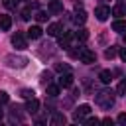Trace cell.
Listing matches in <instances>:
<instances>
[{"instance_id":"cell-16","label":"cell","mask_w":126,"mask_h":126,"mask_svg":"<svg viewBox=\"0 0 126 126\" xmlns=\"http://www.w3.org/2000/svg\"><path fill=\"white\" fill-rule=\"evenodd\" d=\"M112 30L118 32V33H124V32H126V22H122V20H114V22H112Z\"/></svg>"},{"instance_id":"cell-8","label":"cell","mask_w":126,"mask_h":126,"mask_svg":"<svg viewBox=\"0 0 126 126\" xmlns=\"http://www.w3.org/2000/svg\"><path fill=\"white\" fill-rule=\"evenodd\" d=\"M37 108H39V100L33 96V98H28V104H26V112L28 114H35L37 112Z\"/></svg>"},{"instance_id":"cell-5","label":"cell","mask_w":126,"mask_h":126,"mask_svg":"<svg viewBox=\"0 0 126 126\" xmlns=\"http://www.w3.org/2000/svg\"><path fill=\"white\" fill-rule=\"evenodd\" d=\"M12 45H14L16 49H26V47H28V43H26V37H24L20 32H16V33L12 35Z\"/></svg>"},{"instance_id":"cell-23","label":"cell","mask_w":126,"mask_h":126,"mask_svg":"<svg viewBox=\"0 0 126 126\" xmlns=\"http://www.w3.org/2000/svg\"><path fill=\"white\" fill-rule=\"evenodd\" d=\"M33 18H35L37 22H47V18H49V16H47V12H43V10H39V12H37V14L33 16Z\"/></svg>"},{"instance_id":"cell-32","label":"cell","mask_w":126,"mask_h":126,"mask_svg":"<svg viewBox=\"0 0 126 126\" xmlns=\"http://www.w3.org/2000/svg\"><path fill=\"white\" fill-rule=\"evenodd\" d=\"M120 57H122V61H126V47L120 49Z\"/></svg>"},{"instance_id":"cell-2","label":"cell","mask_w":126,"mask_h":126,"mask_svg":"<svg viewBox=\"0 0 126 126\" xmlns=\"http://www.w3.org/2000/svg\"><path fill=\"white\" fill-rule=\"evenodd\" d=\"M79 59H81L83 63H94V61H96V55H94V51H91L89 47H81V49H79Z\"/></svg>"},{"instance_id":"cell-3","label":"cell","mask_w":126,"mask_h":126,"mask_svg":"<svg viewBox=\"0 0 126 126\" xmlns=\"http://www.w3.org/2000/svg\"><path fill=\"white\" fill-rule=\"evenodd\" d=\"M89 114H91V106H89V104H81V106H77V108H75L73 118L81 122V120H83L85 116H89Z\"/></svg>"},{"instance_id":"cell-15","label":"cell","mask_w":126,"mask_h":126,"mask_svg":"<svg viewBox=\"0 0 126 126\" xmlns=\"http://www.w3.org/2000/svg\"><path fill=\"white\" fill-rule=\"evenodd\" d=\"M61 30H63L61 24H49V26H47V33H49V35H59Z\"/></svg>"},{"instance_id":"cell-30","label":"cell","mask_w":126,"mask_h":126,"mask_svg":"<svg viewBox=\"0 0 126 126\" xmlns=\"http://www.w3.org/2000/svg\"><path fill=\"white\" fill-rule=\"evenodd\" d=\"M85 124H89V126H93V124H98V118H87V120H85Z\"/></svg>"},{"instance_id":"cell-28","label":"cell","mask_w":126,"mask_h":126,"mask_svg":"<svg viewBox=\"0 0 126 126\" xmlns=\"http://www.w3.org/2000/svg\"><path fill=\"white\" fill-rule=\"evenodd\" d=\"M116 122H118V124H122V126H126V112H122V114H118V118H116Z\"/></svg>"},{"instance_id":"cell-33","label":"cell","mask_w":126,"mask_h":126,"mask_svg":"<svg viewBox=\"0 0 126 126\" xmlns=\"http://www.w3.org/2000/svg\"><path fill=\"white\" fill-rule=\"evenodd\" d=\"M0 120H2V110H0Z\"/></svg>"},{"instance_id":"cell-7","label":"cell","mask_w":126,"mask_h":126,"mask_svg":"<svg viewBox=\"0 0 126 126\" xmlns=\"http://www.w3.org/2000/svg\"><path fill=\"white\" fill-rule=\"evenodd\" d=\"M6 61H8V65H10V67H24V65L28 63V59H26V57H12V55H10V57H6Z\"/></svg>"},{"instance_id":"cell-29","label":"cell","mask_w":126,"mask_h":126,"mask_svg":"<svg viewBox=\"0 0 126 126\" xmlns=\"http://www.w3.org/2000/svg\"><path fill=\"white\" fill-rule=\"evenodd\" d=\"M4 102H8V93L0 91V104H4Z\"/></svg>"},{"instance_id":"cell-18","label":"cell","mask_w":126,"mask_h":126,"mask_svg":"<svg viewBox=\"0 0 126 126\" xmlns=\"http://www.w3.org/2000/svg\"><path fill=\"white\" fill-rule=\"evenodd\" d=\"M75 37H77L79 41H87V39H89V30H85V28H81V30H77V33H75Z\"/></svg>"},{"instance_id":"cell-12","label":"cell","mask_w":126,"mask_h":126,"mask_svg":"<svg viewBox=\"0 0 126 126\" xmlns=\"http://www.w3.org/2000/svg\"><path fill=\"white\" fill-rule=\"evenodd\" d=\"M41 33H43V30H41L39 26H32V28L28 30V37H32V39H39Z\"/></svg>"},{"instance_id":"cell-11","label":"cell","mask_w":126,"mask_h":126,"mask_svg":"<svg viewBox=\"0 0 126 126\" xmlns=\"http://www.w3.org/2000/svg\"><path fill=\"white\" fill-rule=\"evenodd\" d=\"M12 28V18L8 14H0V30H10Z\"/></svg>"},{"instance_id":"cell-19","label":"cell","mask_w":126,"mask_h":126,"mask_svg":"<svg viewBox=\"0 0 126 126\" xmlns=\"http://www.w3.org/2000/svg\"><path fill=\"white\" fill-rule=\"evenodd\" d=\"M59 89H61L59 85H45V91H47L49 96H57L59 94Z\"/></svg>"},{"instance_id":"cell-1","label":"cell","mask_w":126,"mask_h":126,"mask_svg":"<svg viewBox=\"0 0 126 126\" xmlns=\"http://www.w3.org/2000/svg\"><path fill=\"white\" fill-rule=\"evenodd\" d=\"M94 102H96L100 108L108 110V108L114 104V93H112V91H108V89H104V91L96 93V96H94Z\"/></svg>"},{"instance_id":"cell-13","label":"cell","mask_w":126,"mask_h":126,"mask_svg":"<svg viewBox=\"0 0 126 126\" xmlns=\"http://www.w3.org/2000/svg\"><path fill=\"white\" fill-rule=\"evenodd\" d=\"M47 10H49V14H59V12H63V4L59 0H51Z\"/></svg>"},{"instance_id":"cell-35","label":"cell","mask_w":126,"mask_h":126,"mask_svg":"<svg viewBox=\"0 0 126 126\" xmlns=\"http://www.w3.org/2000/svg\"><path fill=\"white\" fill-rule=\"evenodd\" d=\"M102 2H110V0H102Z\"/></svg>"},{"instance_id":"cell-24","label":"cell","mask_w":126,"mask_h":126,"mask_svg":"<svg viewBox=\"0 0 126 126\" xmlns=\"http://www.w3.org/2000/svg\"><path fill=\"white\" fill-rule=\"evenodd\" d=\"M104 57H106V59H112V57H116V47L112 45L110 49H106V51H104Z\"/></svg>"},{"instance_id":"cell-31","label":"cell","mask_w":126,"mask_h":126,"mask_svg":"<svg viewBox=\"0 0 126 126\" xmlns=\"http://www.w3.org/2000/svg\"><path fill=\"white\" fill-rule=\"evenodd\" d=\"M4 6H6V8H14L16 2H14V0H4Z\"/></svg>"},{"instance_id":"cell-20","label":"cell","mask_w":126,"mask_h":126,"mask_svg":"<svg viewBox=\"0 0 126 126\" xmlns=\"http://www.w3.org/2000/svg\"><path fill=\"white\" fill-rule=\"evenodd\" d=\"M33 94H35L33 89H22V91H20V96L26 98V100H28V98H33Z\"/></svg>"},{"instance_id":"cell-25","label":"cell","mask_w":126,"mask_h":126,"mask_svg":"<svg viewBox=\"0 0 126 126\" xmlns=\"http://www.w3.org/2000/svg\"><path fill=\"white\" fill-rule=\"evenodd\" d=\"M51 81V73H41V85H49Z\"/></svg>"},{"instance_id":"cell-6","label":"cell","mask_w":126,"mask_h":126,"mask_svg":"<svg viewBox=\"0 0 126 126\" xmlns=\"http://www.w3.org/2000/svg\"><path fill=\"white\" fill-rule=\"evenodd\" d=\"M71 39H73V33H71V32H63V33H59V47L67 49L69 43H71Z\"/></svg>"},{"instance_id":"cell-10","label":"cell","mask_w":126,"mask_h":126,"mask_svg":"<svg viewBox=\"0 0 126 126\" xmlns=\"http://www.w3.org/2000/svg\"><path fill=\"white\" fill-rule=\"evenodd\" d=\"M53 126H63L65 122H67V118H65V114H61V112H55L53 116H51V120H49Z\"/></svg>"},{"instance_id":"cell-27","label":"cell","mask_w":126,"mask_h":126,"mask_svg":"<svg viewBox=\"0 0 126 126\" xmlns=\"http://www.w3.org/2000/svg\"><path fill=\"white\" fill-rule=\"evenodd\" d=\"M30 18H32V10H30V8L22 10V20H30Z\"/></svg>"},{"instance_id":"cell-21","label":"cell","mask_w":126,"mask_h":126,"mask_svg":"<svg viewBox=\"0 0 126 126\" xmlns=\"http://www.w3.org/2000/svg\"><path fill=\"white\" fill-rule=\"evenodd\" d=\"M124 12H126V10H124V6H122V4H118V6H114V8H112V16H116V18L124 16Z\"/></svg>"},{"instance_id":"cell-4","label":"cell","mask_w":126,"mask_h":126,"mask_svg":"<svg viewBox=\"0 0 126 126\" xmlns=\"http://www.w3.org/2000/svg\"><path fill=\"white\" fill-rule=\"evenodd\" d=\"M57 85H59L61 89H67V87H71V85H73V75H71L69 71L61 73V75H59V79H57Z\"/></svg>"},{"instance_id":"cell-17","label":"cell","mask_w":126,"mask_h":126,"mask_svg":"<svg viewBox=\"0 0 126 126\" xmlns=\"http://www.w3.org/2000/svg\"><path fill=\"white\" fill-rule=\"evenodd\" d=\"M98 79H100V83H104V85H108V83L112 81V73L104 69V71H100V73H98Z\"/></svg>"},{"instance_id":"cell-26","label":"cell","mask_w":126,"mask_h":126,"mask_svg":"<svg viewBox=\"0 0 126 126\" xmlns=\"http://www.w3.org/2000/svg\"><path fill=\"white\" fill-rule=\"evenodd\" d=\"M55 71H59V73H65V71H69V65H65V63L61 65V63H57V65H55Z\"/></svg>"},{"instance_id":"cell-14","label":"cell","mask_w":126,"mask_h":126,"mask_svg":"<svg viewBox=\"0 0 126 126\" xmlns=\"http://www.w3.org/2000/svg\"><path fill=\"white\" fill-rule=\"evenodd\" d=\"M87 22V12L85 10H81V12H77L75 16H73V24H77V26H83Z\"/></svg>"},{"instance_id":"cell-22","label":"cell","mask_w":126,"mask_h":126,"mask_svg":"<svg viewBox=\"0 0 126 126\" xmlns=\"http://www.w3.org/2000/svg\"><path fill=\"white\" fill-rule=\"evenodd\" d=\"M116 94H122V96H126V79L118 83V87H116Z\"/></svg>"},{"instance_id":"cell-34","label":"cell","mask_w":126,"mask_h":126,"mask_svg":"<svg viewBox=\"0 0 126 126\" xmlns=\"http://www.w3.org/2000/svg\"><path fill=\"white\" fill-rule=\"evenodd\" d=\"M124 43H126V33H124Z\"/></svg>"},{"instance_id":"cell-9","label":"cell","mask_w":126,"mask_h":126,"mask_svg":"<svg viewBox=\"0 0 126 126\" xmlns=\"http://www.w3.org/2000/svg\"><path fill=\"white\" fill-rule=\"evenodd\" d=\"M94 16H96V20H100V22H104L108 16H110V10L106 8V6H98L96 10H94Z\"/></svg>"}]
</instances>
